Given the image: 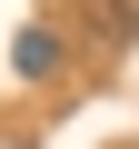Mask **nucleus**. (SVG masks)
Instances as JSON below:
<instances>
[{"mask_svg":"<svg viewBox=\"0 0 139 149\" xmlns=\"http://www.w3.org/2000/svg\"><path fill=\"white\" fill-rule=\"evenodd\" d=\"M80 20H90L99 50H129V40H139V0H80Z\"/></svg>","mask_w":139,"mask_h":149,"instance_id":"1","label":"nucleus"},{"mask_svg":"<svg viewBox=\"0 0 139 149\" xmlns=\"http://www.w3.org/2000/svg\"><path fill=\"white\" fill-rule=\"evenodd\" d=\"M10 70H20V80H50V70H60V30H20L10 40Z\"/></svg>","mask_w":139,"mask_h":149,"instance_id":"2","label":"nucleus"}]
</instances>
